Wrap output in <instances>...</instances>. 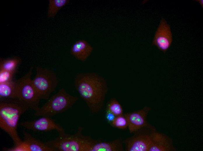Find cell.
<instances>
[{"instance_id": "1", "label": "cell", "mask_w": 203, "mask_h": 151, "mask_svg": "<svg viewBox=\"0 0 203 151\" xmlns=\"http://www.w3.org/2000/svg\"><path fill=\"white\" fill-rule=\"evenodd\" d=\"M75 88L93 114L99 112L103 107L108 88L105 78L92 72H82L74 77Z\"/></svg>"}, {"instance_id": "2", "label": "cell", "mask_w": 203, "mask_h": 151, "mask_svg": "<svg viewBox=\"0 0 203 151\" xmlns=\"http://www.w3.org/2000/svg\"><path fill=\"white\" fill-rule=\"evenodd\" d=\"M30 109L19 98L0 99V127L11 138L14 145L21 140L17 132V126L21 116Z\"/></svg>"}, {"instance_id": "3", "label": "cell", "mask_w": 203, "mask_h": 151, "mask_svg": "<svg viewBox=\"0 0 203 151\" xmlns=\"http://www.w3.org/2000/svg\"><path fill=\"white\" fill-rule=\"evenodd\" d=\"M83 130L80 127L74 134L59 133L56 138L45 143L54 151H87L92 138L83 135Z\"/></svg>"}, {"instance_id": "4", "label": "cell", "mask_w": 203, "mask_h": 151, "mask_svg": "<svg viewBox=\"0 0 203 151\" xmlns=\"http://www.w3.org/2000/svg\"><path fill=\"white\" fill-rule=\"evenodd\" d=\"M78 99L77 97L69 94L64 89L62 88L35 112V115L51 117L68 110L75 104Z\"/></svg>"}, {"instance_id": "5", "label": "cell", "mask_w": 203, "mask_h": 151, "mask_svg": "<svg viewBox=\"0 0 203 151\" xmlns=\"http://www.w3.org/2000/svg\"><path fill=\"white\" fill-rule=\"evenodd\" d=\"M32 81L41 100H48L58 84L57 75L54 71L39 67H36V75Z\"/></svg>"}, {"instance_id": "6", "label": "cell", "mask_w": 203, "mask_h": 151, "mask_svg": "<svg viewBox=\"0 0 203 151\" xmlns=\"http://www.w3.org/2000/svg\"><path fill=\"white\" fill-rule=\"evenodd\" d=\"M33 67L18 79V98L25 103L31 109L37 111L39 108L40 99L32 83L31 76Z\"/></svg>"}, {"instance_id": "7", "label": "cell", "mask_w": 203, "mask_h": 151, "mask_svg": "<svg viewBox=\"0 0 203 151\" xmlns=\"http://www.w3.org/2000/svg\"><path fill=\"white\" fill-rule=\"evenodd\" d=\"M155 130L144 128L134 132L133 136L125 141L126 150L148 151L151 143V132Z\"/></svg>"}, {"instance_id": "8", "label": "cell", "mask_w": 203, "mask_h": 151, "mask_svg": "<svg viewBox=\"0 0 203 151\" xmlns=\"http://www.w3.org/2000/svg\"><path fill=\"white\" fill-rule=\"evenodd\" d=\"M150 110V107L146 106L141 109L124 114L128 122V128L130 133H134L144 128L155 129L147 121V116Z\"/></svg>"}, {"instance_id": "9", "label": "cell", "mask_w": 203, "mask_h": 151, "mask_svg": "<svg viewBox=\"0 0 203 151\" xmlns=\"http://www.w3.org/2000/svg\"><path fill=\"white\" fill-rule=\"evenodd\" d=\"M23 139L11 148L4 147V151H54L45 143L37 139L30 134L23 131Z\"/></svg>"}, {"instance_id": "10", "label": "cell", "mask_w": 203, "mask_h": 151, "mask_svg": "<svg viewBox=\"0 0 203 151\" xmlns=\"http://www.w3.org/2000/svg\"><path fill=\"white\" fill-rule=\"evenodd\" d=\"M20 125L28 130L38 132L56 130L59 133L65 132L63 128L50 117L41 116L35 120L21 122Z\"/></svg>"}, {"instance_id": "11", "label": "cell", "mask_w": 203, "mask_h": 151, "mask_svg": "<svg viewBox=\"0 0 203 151\" xmlns=\"http://www.w3.org/2000/svg\"><path fill=\"white\" fill-rule=\"evenodd\" d=\"M172 41V35L169 25L162 18L155 33L152 45L165 53L170 46Z\"/></svg>"}, {"instance_id": "12", "label": "cell", "mask_w": 203, "mask_h": 151, "mask_svg": "<svg viewBox=\"0 0 203 151\" xmlns=\"http://www.w3.org/2000/svg\"><path fill=\"white\" fill-rule=\"evenodd\" d=\"M151 143L148 151H175L176 149L172 139L167 135L153 130L151 133Z\"/></svg>"}, {"instance_id": "13", "label": "cell", "mask_w": 203, "mask_h": 151, "mask_svg": "<svg viewBox=\"0 0 203 151\" xmlns=\"http://www.w3.org/2000/svg\"><path fill=\"white\" fill-rule=\"evenodd\" d=\"M122 140L118 139L108 141H102L92 139L87 151H123Z\"/></svg>"}, {"instance_id": "14", "label": "cell", "mask_w": 203, "mask_h": 151, "mask_svg": "<svg viewBox=\"0 0 203 151\" xmlns=\"http://www.w3.org/2000/svg\"><path fill=\"white\" fill-rule=\"evenodd\" d=\"M93 48L86 41L81 39L75 42L70 50L71 54L77 60L84 62L91 55Z\"/></svg>"}, {"instance_id": "15", "label": "cell", "mask_w": 203, "mask_h": 151, "mask_svg": "<svg viewBox=\"0 0 203 151\" xmlns=\"http://www.w3.org/2000/svg\"><path fill=\"white\" fill-rule=\"evenodd\" d=\"M18 80H13L6 83H0V99L18 98Z\"/></svg>"}, {"instance_id": "16", "label": "cell", "mask_w": 203, "mask_h": 151, "mask_svg": "<svg viewBox=\"0 0 203 151\" xmlns=\"http://www.w3.org/2000/svg\"><path fill=\"white\" fill-rule=\"evenodd\" d=\"M21 61V59L18 57L5 59L1 58L0 70L16 73L18 67Z\"/></svg>"}, {"instance_id": "17", "label": "cell", "mask_w": 203, "mask_h": 151, "mask_svg": "<svg viewBox=\"0 0 203 151\" xmlns=\"http://www.w3.org/2000/svg\"><path fill=\"white\" fill-rule=\"evenodd\" d=\"M69 2V0H49L47 12L48 17L54 18L58 11Z\"/></svg>"}, {"instance_id": "18", "label": "cell", "mask_w": 203, "mask_h": 151, "mask_svg": "<svg viewBox=\"0 0 203 151\" xmlns=\"http://www.w3.org/2000/svg\"><path fill=\"white\" fill-rule=\"evenodd\" d=\"M107 112L116 116L123 115L122 105L116 98H112L108 102L106 106Z\"/></svg>"}, {"instance_id": "19", "label": "cell", "mask_w": 203, "mask_h": 151, "mask_svg": "<svg viewBox=\"0 0 203 151\" xmlns=\"http://www.w3.org/2000/svg\"><path fill=\"white\" fill-rule=\"evenodd\" d=\"M110 123L114 127L122 130L126 129L128 127V122L124 115L115 116Z\"/></svg>"}, {"instance_id": "20", "label": "cell", "mask_w": 203, "mask_h": 151, "mask_svg": "<svg viewBox=\"0 0 203 151\" xmlns=\"http://www.w3.org/2000/svg\"><path fill=\"white\" fill-rule=\"evenodd\" d=\"M16 73L3 70H0V83H4L13 80Z\"/></svg>"}, {"instance_id": "21", "label": "cell", "mask_w": 203, "mask_h": 151, "mask_svg": "<svg viewBox=\"0 0 203 151\" xmlns=\"http://www.w3.org/2000/svg\"><path fill=\"white\" fill-rule=\"evenodd\" d=\"M197 1L203 7V0H197Z\"/></svg>"}]
</instances>
